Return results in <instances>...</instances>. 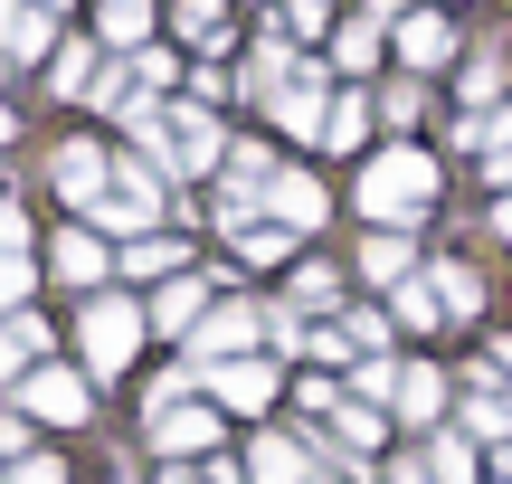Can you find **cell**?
Returning <instances> with one entry per match:
<instances>
[{
	"instance_id": "1",
	"label": "cell",
	"mask_w": 512,
	"mask_h": 484,
	"mask_svg": "<svg viewBox=\"0 0 512 484\" xmlns=\"http://www.w3.org/2000/svg\"><path fill=\"white\" fill-rule=\"evenodd\" d=\"M361 209H370L380 228H408V219H427V209H437V162H427L418 143L380 152V162L361 171Z\"/></svg>"
},
{
	"instance_id": "2",
	"label": "cell",
	"mask_w": 512,
	"mask_h": 484,
	"mask_svg": "<svg viewBox=\"0 0 512 484\" xmlns=\"http://www.w3.org/2000/svg\"><path fill=\"white\" fill-rule=\"evenodd\" d=\"M133 133H143V143L162 152L171 171H209V162H219V124H209L200 105H181V114H152V105H133Z\"/></svg>"
},
{
	"instance_id": "3",
	"label": "cell",
	"mask_w": 512,
	"mask_h": 484,
	"mask_svg": "<svg viewBox=\"0 0 512 484\" xmlns=\"http://www.w3.org/2000/svg\"><path fill=\"white\" fill-rule=\"evenodd\" d=\"M209 437H219V418H209L200 399H181V380H162V390H152V447L162 456H200Z\"/></svg>"
},
{
	"instance_id": "4",
	"label": "cell",
	"mask_w": 512,
	"mask_h": 484,
	"mask_svg": "<svg viewBox=\"0 0 512 484\" xmlns=\"http://www.w3.org/2000/svg\"><path fill=\"white\" fill-rule=\"evenodd\" d=\"M133 342H143V314H133V304H114V295H95V304H86V361L114 380V371L133 361Z\"/></svg>"
},
{
	"instance_id": "5",
	"label": "cell",
	"mask_w": 512,
	"mask_h": 484,
	"mask_svg": "<svg viewBox=\"0 0 512 484\" xmlns=\"http://www.w3.org/2000/svg\"><path fill=\"white\" fill-rule=\"evenodd\" d=\"M152 209H162V181H152L143 162H124V171H105V200H95L86 219H105V228H152Z\"/></svg>"
},
{
	"instance_id": "6",
	"label": "cell",
	"mask_w": 512,
	"mask_h": 484,
	"mask_svg": "<svg viewBox=\"0 0 512 484\" xmlns=\"http://www.w3.org/2000/svg\"><path fill=\"white\" fill-rule=\"evenodd\" d=\"M247 342H256V304H219V314L190 333V361H200V371H228Z\"/></svg>"
},
{
	"instance_id": "7",
	"label": "cell",
	"mask_w": 512,
	"mask_h": 484,
	"mask_svg": "<svg viewBox=\"0 0 512 484\" xmlns=\"http://www.w3.org/2000/svg\"><path fill=\"white\" fill-rule=\"evenodd\" d=\"M323 114H332V95H323V76H313V67H294L285 86H275V124H294V133L323 143Z\"/></svg>"
},
{
	"instance_id": "8",
	"label": "cell",
	"mask_w": 512,
	"mask_h": 484,
	"mask_svg": "<svg viewBox=\"0 0 512 484\" xmlns=\"http://www.w3.org/2000/svg\"><path fill=\"white\" fill-rule=\"evenodd\" d=\"M19 399H29L38 418H57V428H76V418H86V380H76V371H48V361L29 371V390H19Z\"/></svg>"
},
{
	"instance_id": "9",
	"label": "cell",
	"mask_w": 512,
	"mask_h": 484,
	"mask_svg": "<svg viewBox=\"0 0 512 484\" xmlns=\"http://www.w3.org/2000/svg\"><path fill=\"white\" fill-rule=\"evenodd\" d=\"M427 295H437V314H446V323L484 314V276H475V266H456V257H446V266H427Z\"/></svg>"
},
{
	"instance_id": "10",
	"label": "cell",
	"mask_w": 512,
	"mask_h": 484,
	"mask_svg": "<svg viewBox=\"0 0 512 484\" xmlns=\"http://www.w3.org/2000/svg\"><path fill=\"white\" fill-rule=\"evenodd\" d=\"M266 200H275V228H323V190H313L304 181V171H275V181H266Z\"/></svg>"
},
{
	"instance_id": "11",
	"label": "cell",
	"mask_w": 512,
	"mask_h": 484,
	"mask_svg": "<svg viewBox=\"0 0 512 484\" xmlns=\"http://www.w3.org/2000/svg\"><path fill=\"white\" fill-rule=\"evenodd\" d=\"M399 57L408 67H446V57H456V29H446L437 10H408L399 19Z\"/></svg>"
},
{
	"instance_id": "12",
	"label": "cell",
	"mask_w": 512,
	"mask_h": 484,
	"mask_svg": "<svg viewBox=\"0 0 512 484\" xmlns=\"http://www.w3.org/2000/svg\"><path fill=\"white\" fill-rule=\"evenodd\" d=\"M57 190H67L76 209H95V200H105V152H95V143H67V152H57Z\"/></svg>"
},
{
	"instance_id": "13",
	"label": "cell",
	"mask_w": 512,
	"mask_h": 484,
	"mask_svg": "<svg viewBox=\"0 0 512 484\" xmlns=\"http://www.w3.org/2000/svg\"><path fill=\"white\" fill-rule=\"evenodd\" d=\"M38 352H48V323H38V314H10V323H0V380H29Z\"/></svg>"
},
{
	"instance_id": "14",
	"label": "cell",
	"mask_w": 512,
	"mask_h": 484,
	"mask_svg": "<svg viewBox=\"0 0 512 484\" xmlns=\"http://www.w3.org/2000/svg\"><path fill=\"white\" fill-rule=\"evenodd\" d=\"M247 484H313V466H304V447H294V437H256Z\"/></svg>"
},
{
	"instance_id": "15",
	"label": "cell",
	"mask_w": 512,
	"mask_h": 484,
	"mask_svg": "<svg viewBox=\"0 0 512 484\" xmlns=\"http://www.w3.org/2000/svg\"><path fill=\"white\" fill-rule=\"evenodd\" d=\"M209 390H219L228 409H266V399H275V371H266V361H228V371H209Z\"/></svg>"
},
{
	"instance_id": "16",
	"label": "cell",
	"mask_w": 512,
	"mask_h": 484,
	"mask_svg": "<svg viewBox=\"0 0 512 484\" xmlns=\"http://www.w3.org/2000/svg\"><path fill=\"white\" fill-rule=\"evenodd\" d=\"M200 304H209V276H190V266H181V276L152 295V323H162V333H181V323H200Z\"/></svg>"
},
{
	"instance_id": "17",
	"label": "cell",
	"mask_w": 512,
	"mask_h": 484,
	"mask_svg": "<svg viewBox=\"0 0 512 484\" xmlns=\"http://www.w3.org/2000/svg\"><path fill=\"white\" fill-rule=\"evenodd\" d=\"M465 437H484V447L512 437V399L494 390V380H475V399H465Z\"/></svg>"
},
{
	"instance_id": "18",
	"label": "cell",
	"mask_w": 512,
	"mask_h": 484,
	"mask_svg": "<svg viewBox=\"0 0 512 484\" xmlns=\"http://www.w3.org/2000/svg\"><path fill=\"white\" fill-rule=\"evenodd\" d=\"M427 484H475V437H465V428H437V447H427Z\"/></svg>"
},
{
	"instance_id": "19",
	"label": "cell",
	"mask_w": 512,
	"mask_h": 484,
	"mask_svg": "<svg viewBox=\"0 0 512 484\" xmlns=\"http://www.w3.org/2000/svg\"><path fill=\"white\" fill-rule=\"evenodd\" d=\"M437 409H446V380L427 371V361H408V371H399V418H418V428H427Z\"/></svg>"
},
{
	"instance_id": "20",
	"label": "cell",
	"mask_w": 512,
	"mask_h": 484,
	"mask_svg": "<svg viewBox=\"0 0 512 484\" xmlns=\"http://www.w3.org/2000/svg\"><path fill=\"white\" fill-rule=\"evenodd\" d=\"M361 276L370 285H408V238H399V228H380V238L361 247Z\"/></svg>"
},
{
	"instance_id": "21",
	"label": "cell",
	"mask_w": 512,
	"mask_h": 484,
	"mask_svg": "<svg viewBox=\"0 0 512 484\" xmlns=\"http://www.w3.org/2000/svg\"><path fill=\"white\" fill-rule=\"evenodd\" d=\"M95 19H105V38H114V48H143V29H152V0H95Z\"/></svg>"
},
{
	"instance_id": "22",
	"label": "cell",
	"mask_w": 512,
	"mask_h": 484,
	"mask_svg": "<svg viewBox=\"0 0 512 484\" xmlns=\"http://www.w3.org/2000/svg\"><path fill=\"white\" fill-rule=\"evenodd\" d=\"M57 276H67V285H95V276H105V247H95L86 228H67V238H57Z\"/></svg>"
},
{
	"instance_id": "23",
	"label": "cell",
	"mask_w": 512,
	"mask_h": 484,
	"mask_svg": "<svg viewBox=\"0 0 512 484\" xmlns=\"http://www.w3.org/2000/svg\"><path fill=\"white\" fill-rule=\"evenodd\" d=\"M361 133H370V105H361V95H332V114H323V143H332V152H351Z\"/></svg>"
},
{
	"instance_id": "24",
	"label": "cell",
	"mask_w": 512,
	"mask_h": 484,
	"mask_svg": "<svg viewBox=\"0 0 512 484\" xmlns=\"http://www.w3.org/2000/svg\"><path fill=\"white\" fill-rule=\"evenodd\" d=\"M171 19H181V38H200V48H219V38H228V0H181Z\"/></svg>"
},
{
	"instance_id": "25",
	"label": "cell",
	"mask_w": 512,
	"mask_h": 484,
	"mask_svg": "<svg viewBox=\"0 0 512 484\" xmlns=\"http://www.w3.org/2000/svg\"><path fill=\"white\" fill-rule=\"evenodd\" d=\"M285 247H294V228H266V219H247V228H238V257H256V266H275Z\"/></svg>"
},
{
	"instance_id": "26",
	"label": "cell",
	"mask_w": 512,
	"mask_h": 484,
	"mask_svg": "<svg viewBox=\"0 0 512 484\" xmlns=\"http://www.w3.org/2000/svg\"><path fill=\"white\" fill-rule=\"evenodd\" d=\"M389 295H399V323H408V333H427V323H446V314H437V295H427L418 276H408V285H389Z\"/></svg>"
},
{
	"instance_id": "27",
	"label": "cell",
	"mask_w": 512,
	"mask_h": 484,
	"mask_svg": "<svg viewBox=\"0 0 512 484\" xmlns=\"http://www.w3.org/2000/svg\"><path fill=\"white\" fill-rule=\"evenodd\" d=\"M332 57H342V67H370V57H380V29H370V19H351V29L332 38Z\"/></svg>"
},
{
	"instance_id": "28",
	"label": "cell",
	"mask_w": 512,
	"mask_h": 484,
	"mask_svg": "<svg viewBox=\"0 0 512 484\" xmlns=\"http://www.w3.org/2000/svg\"><path fill=\"white\" fill-rule=\"evenodd\" d=\"M332 428H342V447H351V456L380 447V409H332Z\"/></svg>"
},
{
	"instance_id": "29",
	"label": "cell",
	"mask_w": 512,
	"mask_h": 484,
	"mask_svg": "<svg viewBox=\"0 0 512 484\" xmlns=\"http://www.w3.org/2000/svg\"><path fill=\"white\" fill-rule=\"evenodd\" d=\"M133 276H171V266H181V247H171V238H133Z\"/></svg>"
},
{
	"instance_id": "30",
	"label": "cell",
	"mask_w": 512,
	"mask_h": 484,
	"mask_svg": "<svg viewBox=\"0 0 512 484\" xmlns=\"http://www.w3.org/2000/svg\"><path fill=\"white\" fill-rule=\"evenodd\" d=\"M0 48H10V57H38V48H57V29H48V19H38V10H19V29L0 38Z\"/></svg>"
},
{
	"instance_id": "31",
	"label": "cell",
	"mask_w": 512,
	"mask_h": 484,
	"mask_svg": "<svg viewBox=\"0 0 512 484\" xmlns=\"http://www.w3.org/2000/svg\"><path fill=\"white\" fill-rule=\"evenodd\" d=\"M465 95H475V105H494V95H503V57H494V48L465 67Z\"/></svg>"
},
{
	"instance_id": "32",
	"label": "cell",
	"mask_w": 512,
	"mask_h": 484,
	"mask_svg": "<svg viewBox=\"0 0 512 484\" xmlns=\"http://www.w3.org/2000/svg\"><path fill=\"white\" fill-rule=\"evenodd\" d=\"M48 76H57V95H76V86H95V67H86V48H57V67H48Z\"/></svg>"
},
{
	"instance_id": "33",
	"label": "cell",
	"mask_w": 512,
	"mask_h": 484,
	"mask_svg": "<svg viewBox=\"0 0 512 484\" xmlns=\"http://www.w3.org/2000/svg\"><path fill=\"white\" fill-rule=\"evenodd\" d=\"M0 484H67V475H57V456H19V466L0 475Z\"/></svg>"
},
{
	"instance_id": "34",
	"label": "cell",
	"mask_w": 512,
	"mask_h": 484,
	"mask_svg": "<svg viewBox=\"0 0 512 484\" xmlns=\"http://www.w3.org/2000/svg\"><path fill=\"white\" fill-rule=\"evenodd\" d=\"M19 247H29V209L0 200V257H19Z\"/></svg>"
},
{
	"instance_id": "35",
	"label": "cell",
	"mask_w": 512,
	"mask_h": 484,
	"mask_svg": "<svg viewBox=\"0 0 512 484\" xmlns=\"http://www.w3.org/2000/svg\"><path fill=\"white\" fill-rule=\"evenodd\" d=\"M285 29H294V38H313V29H323V0H285Z\"/></svg>"
},
{
	"instance_id": "36",
	"label": "cell",
	"mask_w": 512,
	"mask_h": 484,
	"mask_svg": "<svg viewBox=\"0 0 512 484\" xmlns=\"http://www.w3.org/2000/svg\"><path fill=\"white\" fill-rule=\"evenodd\" d=\"M19 285H29V266H19V257H0V304H19Z\"/></svg>"
},
{
	"instance_id": "37",
	"label": "cell",
	"mask_w": 512,
	"mask_h": 484,
	"mask_svg": "<svg viewBox=\"0 0 512 484\" xmlns=\"http://www.w3.org/2000/svg\"><path fill=\"white\" fill-rule=\"evenodd\" d=\"M494 371H503V380H512V333H503V342H494Z\"/></svg>"
},
{
	"instance_id": "38",
	"label": "cell",
	"mask_w": 512,
	"mask_h": 484,
	"mask_svg": "<svg viewBox=\"0 0 512 484\" xmlns=\"http://www.w3.org/2000/svg\"><path fill=\"white\" fill-rule=\"evenodd\" d=\"M10 29H19V0H0V38H10Z\"/></svg>"
},
{
	"instance_id": "39",
	"label": "cell",
	"mask_w": 512,
	"mask_h": 484,
	"mask_svg": "<svg viewBox=\"0 0 512 484\" xmlns=\"http://www.w3.org/2000/svg\"><path fill=\"white\" fill-rule=\"evenodd\" d=\"M389 484H427V466H399V475H389Z\"/></svg>"
},
{
	"instance_id": "40",
	"label": "cell",
	"mask_w": 512,
	"mask_h": 484,
	"mask_svg": "<svg viewBox=\"0 0 512 484\" xmlns=\"http://www.w3.org/2000/svg\"><path fill=\"white\" fill-rule=\"evenodd\" d=\"M0 447H19V418H0Z\"/></svg>"
},
{
	"instance_id": "41",
	"label": "cell",
	"mask_w": 512,
	"mask_h": 484,
	"mask_svg": "<svg viewBox=\"0 0 512 484\" xmlns=\"http://www.w3.org/2000/svg\"><path fill=\"white\" fill-rule=\"evenodd\" d=\"M494 228H503V238H512V200H503V209H494Z\"/></svg>"
},
{
	"instance_id": "42",
	"label": "cell",
	"mask_w": 512,
	"mask_h": 484,
	"mask_svg": "<svg viewBox=\"0 0 512 484\" xmlns=\"http://www.w3.org/2000/svg\"><path fill=\"white\" fill-rule=\"evenodd\" d=\"M313 484H323V475H313Z\"/></svg>"
}]
</instances>
